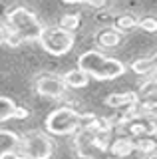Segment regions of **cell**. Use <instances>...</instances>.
<instances>
[{"label": "cell", "mask_w": 157, "mask_h": 159, "mask_svg": "<svg viewBox=\"0 0 157 159\" xmlns=\"http://www.w3.org/2000/svg\"><path fill=\"white\" fill-rule=\"evenodd\" d=\"M78 68L84 70L90 78L94 80H115L119 76H123L125 66L115 58H110L105 54L97 52V50H87L78 58Z\"/></svg>", "instance_id": "cell-1"}, {"label": "cell", "mask_w": 157, "mask_h": 159, "mask_svg": "<svg viewBox=\"0 0 157 159\" xmlns=\"http://www.w3.org/2000/svg\"><path fill=\"white\" fill-rule=\"evenodd\" d=\"M6 22H8V28H10L12 34H16L22 42H28V40H40L42 32H44V26L42 22L36 18V14L30 12L28 8L24 6H18L8 12L6 16Z\"/></svg>", "instance_id": "cell-2"}, {"label": "cell", "mask_w": 157, "mask_h": 159, "mask_svg": "<svg viewBox=\"0 0 157 159\" xmlns=\"http://www.w3.org/2000/svg\"><path fill=\"white\" fill-rule=\"evenodd\" d=\"M54 151L52 139L42 131H32L20 137V145L14 151V159H50Z\"/></svg>", "instance_id": "cell-3"}, {"label": "cell", "mask_w": 157, "mask_h": 159, "mask_svg": "<svg viewBox=\"0 0 157 159\" xmlns=\"http://www.w3.org/2000/svg\"><path fill=\"white\" fill-rule=\"evenodd\" d=\"M87 117L80 116L72 107H58L46 117V129L54 135H70L76 129L82 127V123Z\"/></svg>", "instance_id": "cell-4"}, {"label": "cell", "mask_w": 157, "mask_h": 159, "mask_svg": "<svg viewBox=\"0 0 157 159\" xmlns=\"http://www.w3.org/2000/svg\"><path fill=\"white\" fill-rule=\"evenodd\" d=\"M40 46L46 50L52 56H64L74 48V42H76V36L74 32H68L60 26H50L44 28L42 36H40Z\"/></svg>", "instance_id": "cell-5"}, {"label": "cell", "mask_w": 157, "mask_h": 159, "mask_svg": "<svg viewBox=\"0 0 157 159\" xmlns=\"http://www.w3.org/2000/svg\"><path fill=\"white\" fill-rule=\"evenodd\" d=\"M66 82H64L62 76H56V74H44L36 80V92L44 98H52L58 99L66 93Z\"/></svg>", "instance_id": "cell-6"}, {"label": "cell", "mask_w": 157, "mask_h": 159, "mask_svg": "<svg viewBox=\"0 0 157 159\" xmlns=\"http://www.w3.org/2000/svg\"><path fill=\"white\" fill-rule=\"evenodd\" d=\"M20 145V135L10 129H0V159L12 157L16 147Z\"/></svg>", "instance_id": "cell-7"}, {"label": "cell", "mask_w": 157, "mask_h": 159, "mask_svg": "<svg viewBox=\"0 0 157 159\" xmlns=\"http://www.w3.org/2000/svg\"><path fill=\"white\" fill-rule=\"evenodd\" d=\"M62 78H64V82H66L68 88H86L87 82H90V76H87L84 70H80V68L66 72Z\"/></svg>", "instance_id": "cell-8"}, {"label": "cell", "mask_w": 157, "mask_h": 159, "mask_svg": "<svg viewBox=\"0 0 157 159\" xmlns=\"http://www.w3.org/2000/svg\"><path fill=\"white\" fill-rule=\"evenodd\" d=\"M121 42V32L117 28H105L97 34V44L101 48H115Z\"/></svg>", "instance_id": "cell-9"}, {"label": "cell", "mask_w": 157, "mask_h": 159, "mask_svg": "<svg viewBox=\"0 0 157 159\" xmlns=\"http://www.w3.org/2000/svg\"><path fill=\"white\" fill-rule=\"evenodd\" d=\"M107 106L111 107H123V106H133L137 103V93H111L110 98L105 99Z\"/></svg>", "instance_id": "cell-10"}, {"label": "cell", "mask_w": 157, "mask_h": 159, "mask_svg": "<svg viewBox=\"0 0 157 159\" xmlns=\"http://www.w3.org/2000/svg\"><path fill=\"white\" fill-rule=\"evenodd\" d=\"M16 109H18V106L14 103V99L6 98V96H0V123L16 117Z\"/></svg>", "instance_id": "cell-11"}, {"label": "cell", "mask_w": 157, "mask_h": 159, "mask_svg": "<svg viewBox=\"0 0 157 159\" xmlns=\"http://www.w3.org/2000/svg\"><path fill=\"white\" fill-rule=\"evenodd\" d=\"M131 70L139 76H149V74H155V66L151 62V56L149 58H139L131 64Z\"/></svg>", "instance_id": "cell-12"}, {"label": "cell", "mask_w": 157, "mask_h": 159, "mask_svg": "<svg viewBox=\"0 0 157 159\" xmlns=\"http://www.w3.org/2000/svg\"><path fill=\"white\" fill-rule=\"evenodd\" d=\"M78 26H80V16L78 14H64L60 20V28L68 30V32H74Z\"/></svg>", "instance_id": "cell-13"}, {"label": "cell", "mask_w": 157, "mask_h": 159, "mask_svg": "<svg viewBox=\"0 0 157 159\" xmlns=\"http://www.w3.org/2000/svg\"><path fill=\"white\" fill-rule=\"evenodd\" d=\"M133 147H135V143L131 141V139H117L111 149H114L115 155H127V153H129Z\"/></svg>", "instance_id": "cell-14"}, {"label": "cell", "mask_w": 157, "mask_h": 159, "mask_svg": "<svg viewBox=\"0 0 157 159\" xmlns=\"http://www.w3.org/2000/svg\"><path fill=\"white\" fill-rule=\"evenodd\" d=\"M135 147L151 155V153H155V149H157V139H153V137H143V139H139V141L135 143Z\"/></svg>", "instance_id": "cell-15"}, {"label": "cell", "mask_w": 157, "mask_h": 159, "mask_svg": "<svg viewBox=\"0 0 157 159\" xmlns=\"http://www.w3.org/2000/svg\"><path fill=\"white\" fill-rule=\"evenodd\" d=\"M137 24H139V20L133 18V16H119V20H117V30L119 32H127L131 28H137Z\"/></svg>", "instance_id": "cell-16"}, {"label": "cell", "mask_w": 157, "mask_h": 159, "mask_svg": "<svg viewBox=\"0 0 157 159\" xmlns=\"http://www.w3.org/2000/svg\"><path fill=\"white\" fill-rule=\"evenodd\" d=\"M137 28H141L143 32H149V34H155L157 32V18L155 16H145L139 20Z\"/></svg>", "instance_id": "cell-17"}, {"label": "cell", "mask_w": 157, "mask_h": 159, "mask_svg": "<svg viewBox=\"0 0 157 159\" xmlns=\"http://www.w3.org/2000/svg\"><path fill=\"white\" fill-rule=\"evenodd\" d=\"M87 4H92L94 8H101V6H105V2L107 0H86Z\"/></svg>", "instance_id": "cell-18"}, {"label": "cell", "mask_w": 157, "mask_h": 159, "mask_svg": "<svg viewBox=\"0 0 157 159\" xmlns=\"http://www.w3.org/2000/svg\"><path fill=\"white\" fill-rule=\"evenodd\" d=\"M16 117H18V119H22V117H28V109H24V107H18V109H16Z\"/></svg>", "instance_id": "cell-19"}, {"label": "cell", "mask_w": 157, "mask_h": 159, "mask_svg": "<svg viewBox=\"0 0 157 159\" xmlns=\"http://www.w3.org/2000/svg\"><path fill=\"white\" fill-rule=\"evenodd\" d=\"M6 30H4L2 26H0V46H2V44H6Z\"/></svg>", "instance_id": "cell-20"}, {"label": "cell", "mask_w": 157, "mask_h": 159, "mask_svg": "<svg viewBox=\"0 0 157 159\" xmlns=\"http://www.w3.org/2000/svg\"><path fill=\"white\" fill-rule=\"evenodd\" d=\"M151 62H153V66H155V74H157V52L151 56Z\"/></svg>", "instance_id": "cell-21"}, {"label": "cell", "mask_w": 157, "mask_h": 159, "mask_svg": "<svg viewBox=\"0 0 157 159\" xmlns=\"http://www.w3.org/2000/svg\"><path fill=\"white\" fill-rule=\"evenodd\" d=\"M64 2H86V0H64Z\"/></svg>", "instance_id": "cell-22"}, {"label": "cell", "mask_w": 157, "mask_h": 159, "mask_svg": "<svg viewBox=\"0 0 157 159\" xmlns=\"http://www.w3.org/2000/svg\"><path fill=\"white\" fill-rule=\"evenodd\" d=\"M149 159H157V151H155V153H151V155H149Z\"/></svg>", "instance_id": "cell-23"}, {"label": "cell", "mask_w": 157, "mask_h": 159, "mask_svg": "<svg viewBox=\"0 0 157 159\" xmlns=\"http://www.w3.org/2000/svg\"><path fill=\"white\" fill-rule=\"evenodd\" d=\"M155 139H157V131H155Z\"/></svg>", "instance_id": "cell-24"}]
</instances>
